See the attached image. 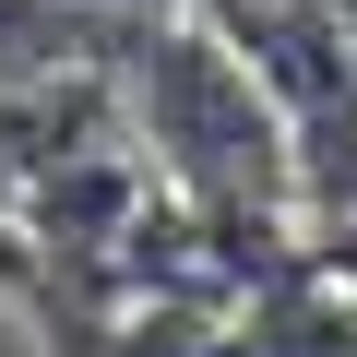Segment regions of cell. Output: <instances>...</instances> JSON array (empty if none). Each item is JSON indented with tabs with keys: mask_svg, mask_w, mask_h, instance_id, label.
I'll return each mask as SVG.
<instances>
[{
	"mask_svg": "<svg viewBox=\"0 0 357 357\" xmlns=\"http://www.w3.org/2000/svg\"><path fill=\"white\" fill-rule=\"evenodd\" d=\"M96 13H107V24H191L203 0H96Z\"/></svg>",
	"mask_w": 357,
	"mask_h": 357,
	"instance_id": "cell-3",
	"label": "cell"
},
{
	"mask_svg": "<svg viewBox=\"0 0 357 357\" xmlns=\"http://www.w3.org/2000/svg\"><path fill=\"white\" fill-rule=\"evenodd\" d=\"M238 357H357V298H345L321 262H298L286 286H262V298H250Z\"/></svg>",
	"mask_w": 357,
	"mask_h": 357,
	"instance_id": "cell-2",
	"label": "cell"
},
{
	"mask_svg": "<svg viewBox=\"0 0 357 357\" xmlns=\"http://www.w3.org/2000/svg\"><path fill=\"white\" fill-rule=\"evenodd\" d=\"M119 119L131 155H155V191L227 215V227H286L298 215V131L262 96V72L191 13V24H143L119 60Z\"/></svg>",
	"mask_w": 357,
	"mask_h": 357,
	"instance_id": "cell-1",
	"label": "cell"
}]
</instances>
